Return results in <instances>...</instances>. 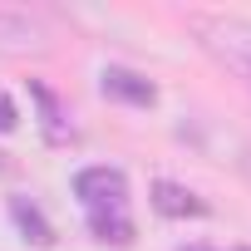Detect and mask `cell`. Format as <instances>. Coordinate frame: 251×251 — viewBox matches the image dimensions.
<instances>
[{"label":"cell","instance_id":"30bf717a","mask_svg":"<svg viewBox=\"0 0 251 251\" xmlns=\"http://www.w3.org/2000/svg\"><path fill=\"white\" fill-rule=\"evenodd\" d=\"M0 173H10V158H5V153H0Z\"/></svg>","mask_w":251,"mask_h":251},{"label":"cell","instance_id":"9c48e42d","mask_svg":"<svg viewBox=\"0 0 251 251\" xmlns=\"http://www.w3.org/2000/svg\"><path fill=\"white\" fill-rule=\"evenodd\" d=\"M15 123H20V113H15V103H10V94L0 89V133H15Z\"/></svg>","mask_w":251,"mask_h":251},{"label":"cell","instance_id":"52a82bcc","mask_svg":"<svg viewBox=\"0 0 251 251\" xmlns=\"http://www.w3.org/2000/svg\"><path fill=\"white\" fill-rule=\"evenodd\" d=\"M10 217H15V226L25 231V241H35V246H54V226L45 222V212H40L35 202L10 197Z\"/></svg>","mask_w":251,"mask_h":251},{"label":"cell","instance_id":"3957f363","mask_svg":"<svg viewBox=\"0 0 251 251\" xmlns=\"http://www.w3.org/2000/svg\"><path fill=\"white\" fill-rule=\"evenodd\" d=\"M50 35L40 20L20 15V10H0V54H45Z\"/></svg>","mask_w":251,"mask_h":251},{"label":"cell","instance_id":"7a4b0ae2","mask_svg":"<svg viewBox=\"0 0 251 251\" xmlns=\"http://www.w3.org/2000/svg\"><path fill=\"white\" fill-rule=\"evenodd\" d=\"M74 197L89 207V212H123V202H128V177H123V168H84L74 177Z\"/></svg>","mask_w":251,"mask_h":251},{"label":"cell","instance_id":"7c38bea8","mask_svg":"<svg viewBox=\"0 0 251 251\" xmlns=\"http://www.w3.org/2000/svg\"><path fill=\"white\" fill-rule=\"evenodd\" d=\"M236 251H251V246H236Z\"/></svg>","mask_w":251,"mask_h":251},{"label":"cell","instance_id":"5b68a950","mask_svg":"<svg viewBox=\"0 0 251 251\" xmlns=\"http://www.w3.org/2000/svg\"><path fill=\"white\" fill-rule=\"evenodd\" d=\"M30 99L40 103V128H45V143H50V148H69L79 133H74V123H69L64 103L54 99V89H45L40 79H30Z\"/></svg>","mask_w":251,"mask_h":251},{"label":"cell","instance_id":"8fae6325","mask_svg":"<svg viewBox=\"0 0 251 251\" xmlns=\"http://www.w3.org/2000/svg\"><path fill=\"white\" fill-rule=\"evenodd\" d=\"M177 251H212V246H177Z\"/></svg>","mask_w":251,"mask_h":251},{"label":"cell","instance_id":"6da1fadb","mask_svg":"<svg viewBox=\"0 0 251 251\" xmlns=\"http://www.w3.org/2000/svg\"><path fill=\"white\" fill-rule=\"evenodd\" d=\"M187 30H192V40H197L222 69H231L241 84H251V20L192 10V15H187Z\"/></svg>","mask_w":251,"mask_h":251},{"label":"cell","instance_id":"277c9868","mask_svg":"<svg viewBox=\"0 0 251 251\" xmlns=\"http://www.w3.org/2000/svg\"><path fill=\"white\" fill-rule=\"evenodd\" d=\"M99 84H103V94L118 99V103H133V108H153V103H158V84L143 79L138 69H118V64H108V69L99 74Z\"/></svg>","mask_w":251,"mask_h":251},{"label":"cell","instance_id":"8992f818","mask_svg":"<svg viewBox=\"0 0 251 251\" xmlns=\"http://www.w3.org/2000/svg\"><path fill=\"white\" fill-rule=\"evenodd\" d=\"M148 202H153V212H158V217H207V212H212L192 187H182V182H173V177H158Z\"/></svg>","mask_w":251,"mask_h":251},{"label":"cell","instance_id":"ba28073f","mask_svg":"<svg viewBox=\"0 0 251 251\" xmlns=\"http://www.w3.org/2000/svg\"><path fill=\"white\" fill-rule=\"evenodd\" d=\"M89 231L103 246H133V222L123 212H89Z\"/></svg>","mask_w":251,"mask_h":251}]
</instances>
